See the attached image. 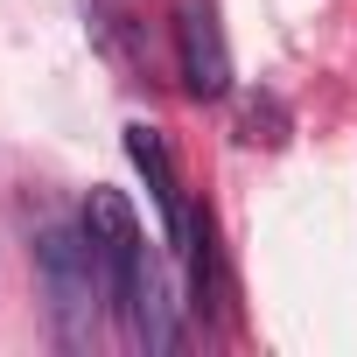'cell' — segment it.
I'll return each mask as SVG.
<instances>
[{"label":"cell","mask_w":357,"mask_h":357,"mask_svg":"<svg viewBox=\"0 0 357 357\" xmlns=\"http://www.w3.org/2000/svg\"><path fill=\"white\" fill-rule=\"evenodd\" d=\"M84 225L105 252V287H112V315L126 329L133 350H183V322H175V301H168V280L147 252V231L133 218V204L119 190H91L84 197Z\"/></svg>","instance_id":"1"},{"label":"cell","mask_w":357,"mask_h":357,"mask_svg":"<svg viewBox=\"0 0 357 357\" xmlns=\"http://www.w3.org/2000/svg\"><path fill=\"white\" fill-rule=\"evenodd\" d=\"M36 273H43V294H50V329L63 350H91L98 343V322L112 308V287H105V252L91 238V225H43L36 231Z\"/></svg>","instance_id":"2"},{"label":"cell","mask_w":357,"mask_h":357,"mask_svg":"<svg viewBox=\"0 0 357 357\" xmlns=\"http://www.w3.org/2000/svg\"><path fill=\"white\" fill-rule=\"evenodd\" d=\"M175 63H183V91L204 105L231 91V43L218 22V0H175Z\"/></svg>","instance_id":"3"},{"label":"cell","mask_w":357,"mask_h":357,"mask_svg":"<svg viewBox=\"0 0 357 357\" xmlns=\"http://www.w3.org/2000/svg\"><path fill=\"white\" fill-rule=\"evenodd\" d=\"M126 161L147 175V197H154V211H161V231H168V245H183V231H190V204H183V183H175V161H168V140L154 133V126H126Z\"/></svg>","instance_id":"4"},{"label":"cell","mask_w":357,"mask_h":357,"mask_svg":"<svg viewBox=\"0 0 357 357\" xmlns=\"http://www.w3.org/2000/svg\"><path fill=\"white\" fill-rule=\"evenodd\" d=\"M183 266H190V308L197 315H218V301H225V259H218V225H211V211H190V231H183Z\"/></svg>","instance_id":"5"}]
</instances>
